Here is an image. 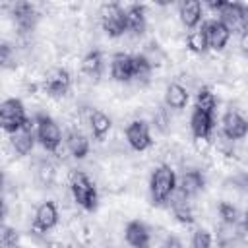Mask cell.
I'll list each match as a JSON object with an SVG mask.
<instances>
[{"mask_svg":"<svg viewBox=\"0 0 248 248\" xmlns=\"http://www.w3.org/2000/svg\"><path fill=\"white\" fill-rule=\"evenodd\" d=\"M70 194H72V200L85 211H93L97 207V202H99L97 186L83 170H74L70 174Z\"/></svg>","mask_w":248,"mask_h":248,"instance_id":"cell-1","label":"cell"},{"mask_svg":"<svg viewBox=\"0 0 248 248\" xmlns=\"http://www.w3.org/2000/svg\"><path fill=\"white\" fill-rule=\"evenodd\" d=\"M176 188V174L172 170L170 165H159L149 178V194L155 205H161L165 202H169V198L172 196Z\"/></svg>","mask_w":248,"mask_h":248,"instance_id":"cell-2","label":"cell"},{"mask_svg":"<svg viewBox=\"0 0 248 248\" xmlns=\"http://www.w3.org/2000/svg\"><path fill=\"white\" fill-rule=\"evenodd\" d=\"M35 124H37V140H39V143L46 151L56 153L60 143H62L60 124L50 114H37L35 116Z\"/></svg>","mask_w":248,"mask_h":248,"instance_id":"cell-3","label":"cell"},{"mask_svg":"<svg viewBox=\"0 0 248 248\" xmlns=\"http://www.w3.org/2000/svg\"><path fill=\"white\" fill-rule=\"evenodd\" d=\"M99 21L101 29L112 39L122 37L126 33V16L120 4H103L99 8Z\"/></svg>","mask_w":248,"mask_h":248,"instance_id":"cell-4","label":"cell"},{"mask_svg":"<svg viewBox=\"0 0 248 248\" xmlns=\"http://www.w3.org/2000/svg\"><path fill=\"white\" fill-rule=\"evenodd\" d=\"M27 112H25V107L19 99L12 97V99H6L0 103V128L8 134L16 132L17 128H21L25 122H27Z\"/></svg>","mask_w":248,"mask_h":248,"instance_id":"cell-5","label":"cell"},{"mask_svg":"<svg viewBox=\"0 0 248 248\" xmlns=\"http://www.w3.org/2000/svg\"><path fill=\"white\" fill-rule=\"evenodd\" d=\"M10 16L14 19L16 29L19 31V35H29L35 31L37 21H39V12L31 2H16L10 4Z\"/></svg>","mask_w":248,"mask_h":248,"instance_id":"cell-6","label":"cell"},{"mask_svg":"<svg viewBox=\"0 0 248 248\" xmlns=\"http://www.w3.org/2000/svg\"><path fill=\"white\" fill-rule=\"evenodd\" d=\"M41 87L50 97H62V95H66L70 91V87H72V76H70L68 68L56 66V68L46 70Z\"/></svg>","mask_w":248,"mask_h":248,"instance_id":"cell-7","label":"cell"},{"mask_svg":"<svg viewBox=\"0 0 248 248\" xmlns=\"http://www.w3.org/2000/svg\"><path fill=\"white\" fill-rule=\"evenodd\" d=\"M126 141L132 149L136 151H143L151 145V132H149V124L141 118H136L132 120L128 126H126Z\"/></svg>","mask_w":248,"mask_h":248,"instance_id":"cell-8","label":"cell"},{"mask_svg":"<svg viewBox=\"0 0 248 248\" xmlns=\"http://www.w3.org/2000/svg\"><path fill=\"white\" fill-rule=\"evenodd\" d=\"M33 124H35V120L27 118V122H25L21 128H17L16 132L10 134V140H8V141H10V147H12L14 153H17V155H27V153L33 151V143H35Z\"/></svg>","mask_w":248,"mask_h":248,"instance_id":"cell-9","label":"cell"},{"mask_svg":"<svg viewBox=\"0 0 248 248\" xmlns=\"http://www.w3.org/2000/svg\"><path fill=\"white\" fill-rule=\"evenodd\" d=\"M223 136L231 141H238V140H244L246 132H248V124H246V118L234 110V108H229L225 114H223Z\"/></svg>","mask_w":248,"mask_h":248,"instance_id":"cell-10","label":"cell"},{"mask_svg":"<svg viewBox=\"0 0 248 248\" xmlns=\"http://www.w3.org/2000/svg\"><path fill=\"white\" fill-rule=\"evenodd\" d=\"M58 217H60V213H58L56 203L50 202V200L43 202V203L37 207V211H35L33 231H37V232H46V231L54 229L56 223H58Z\"/></svg>","mask_w":248,"mask_h":248,"instance_id":"cell-11","label":"cell"},{"mask_svg":"<svg viewBox=\"0 0 248 248\" xmlns=\"http://www.w3.org/2000/svg\"><path fill=\"white\" fill-rule=\"evenodd\" d=\"M205 184V176L202 169H184L182 174L176 178V190L182 192L186 198L196 196Z\"/></svg>","mask_w":248,"mask_h":248,"instance_id":"cell-12","label":"cell"},{"mask_svg":"<svg viewBox=\"0 0 248 248\" xmlns=\"http://www.w3.org/2000/svg\"><path fill=\"white\" fill-rule=\"evenodd\" d=\"M203 33H205V39H207V48L219 52L227 46L229 39H231V31L219 21V19H211L203 25Z\"/></svg>","mask_w":248,"mask_h":248,"instance_id":"cell-13","label":"cell"},{"mask_svg":"<svg viewBox=\"0 0 248 248\" xmlns=\"http://www.w3.org/2000/svg\"><path fill=\"white\" fill-rule=\"evenodd\" d=\"M124 16H126V33H130L132 37H141L145 27H147V10H145V6L132 4V6L124 8Z\"/></svg>","mask_w":248,"mask_h":248,"instance_id":"cell-14","label":"cell"},{"mask_svg":"<svg viewBox=\"0 0 248 248\" xmlns=\"http://www.w3.org/2000/svg\"><path fill=\"white\" fill-rule=\"evenodd\" d=\"M124 238L132 248H149L151 232L141 221H130L124 229Z\"/></svg>","mask_w":248,"mask_h":248,"instance_id":"cell-15","label":"cell"},{"mask_svg":"<svg viewBox=\"0 0 248 248\" xmlns=\"http://www.w3.org/2000/svg\"><path fill=\"white\" fill-rule=\"evenodd\" d=\"M190 130L196 140H209L211 132H213V114L194 108V112L190 116Z\"/></svg>","mask_w":248,"mask_h":248,"instance_id":"cell-16","label":"cell"},{"mask_svg":"<svg viewBox=\"0 0 248 248\" xmlns=\"http://www.w3.org/2000/svg\"><path fill=\"white\" fill-rule=\"evenodd\" d=\"M110 74L120 83L132 81V54L116 52L112 56V60H110Z\"/></svg>","mask_w":248,"mask_h":248,"instance_id":"cell-17","label":"cell"},{"mask_svg":"<svg viewBox=\"0 0 248 248\" xmlns=\"http://www.w3.org/2000/svg\"><path fill=\"white\" fill-rule=\"evenodd\" d=\"M66 147L70 151L72 157L76 159H85L87 153H89V140L87 136L83 134V130H78V128H70L68 136H66Z\"/></svg>","mask_w":248,"mask_h":248,"instance_id":"cell-18","label":"cell"},{"mask_svg":"<svg viewBox=\"0 0 248 248\" xmlns=\"http://www.w3.org/2000/svg\"><path fill=\"white\" fill-rule=\"evenodd\" d=\"M202 14H203V8H202V4L198 0H188V2L180 4V12H178L180 23L184 27H188V29H196L198 27V23L203 17Z\"/></svg>","mask_w":248,"mask_h":248,"instance_id":"cell-19","label":"cell"},{"mask_svg":"<svg viewBox=\"0 0 248 248\" xmlns=\"http://www.w3.org/2000/svg\"><path fill=\"white\" fill-rule=\"evenodd\" d=\"M79 66H81V74L87 79H91V81L99 79L101 74H103V54H101V50H97V48L89 50L81 58V64Z\"/></svg>","mask_w":248,"mask_h":248,"instance_id":"cell-20","label":"cell"},{"mask_svg":"<svg viewBox=\"0 0 248 248\" xmlns=\"http://www.w3.org/2000/svg\"><path fill=\"white\" fill-rule=\"evenodd\" d=\"M165 105L172 110H182L188 105V89L182 83H169L165 89Z\"/></svg>","mask_w":248,"mask_h":248,"instance_id":"cell-21","label":"cell"},{"mask_svg":"<svg viewBox=\"0 0 248 248\" xmlns=\"http://www.w3.org/2000/svg\"><path fill=\"white\" fill-rule=\"evenodd\" d=\"M87 126H89L91 134L95 136V140H99V141H101V140H105V136L110 132L112 122H110V118H108L105 112H101V110H91Z\"/></svg>","mask_w":248,"mask_h":248,"instance_id":"cell-22","label":"cell"},{"mask_svg":"<svg viewBox=\"0 0 248 248\" xmlns=\"http://www.w3.org/2000/svg\"><path fill=\"white\" fill-rule=\"evenodd\" d=\"M153 74V66L147 62V58L143 54H132V79L147 83L149 78Z\"/></svg>","mask_w":248,"mask_h":248,"instance_id":"cell-23","label":"cell"},{"mask_svg":"<svg viewBox=\"0 0 248 248\" xmlns=\"http://www.w3.org/2000/svg\"><path fill=\"white\" fill-rule=\"evenodd\" d=\"M186 46L194 54H205L207 52V39H205L203 27H196L186 35Z\"/></svg>","mask_w":248,"mask_h":248,"instance_id":"cell-24","label":"cell"},{"mask_svg":"<svg viewBox=\"0 0 248 248\" xmlns=\"http://www.w3.org/2000/svg\"><path fill=\"white\" fill-rule=\"evenodd\" d=\"M56 178H58V169L54 163L50 161H39V167H37V180L41 186H54L56 184Z\"/></svg>","mask_w":248,"mask_h":248,"instance_id":"cell-25","label":"cell"},{"mask_svg":"<svg viewBox=\"0 0 248 248\" xmlns=\"http://www.w3.org/2000/svg\"><path fill=\"white\" fill-rule=\"evenodd\" d=\"M215 107H217V97L211 89L207 87H202L198 89V95H196V108L202 110V112H207V114H213L215 112Z\"/></svg>","mask_w":248,"mask_h":248,"instance_id":"cell-26","label":"cell"},{"mask_svg":"<svg viewBox=\"0 0 248 248\" xmlns=\"http://www.w3.org/2000/svg\"><path fill=\"white\" fill-rule=\"evenodd\" d=\"M217 211H219V217H221V223H231V225H238L244 217H242V213L238 211V207L234 205V203H231V202H223V203H219V207H217Z\"/></svg>","mask_w":248,"mask_h":248,"instance_id":"cell-27","label":"cell"},{"mask_svg":"<svg viewBox=\"0 0 248 248\" xmlns=\"http://www.w3.org/2000/svg\"><path fill=\"white\" fill-rule=\"evenodd\" d=\"M16 50L12 45L0 41V68H16Z\"/></svg>","mask_w":248,"mask_h":248,"instance_id":"cell-28","label":"cell"},{"mask_svg":"<svg viewBox=\"0 0 248 248\" xmlns=\"http://www.w3.org/2000/svg\"><path fill=\"white\" fill-rule=\"evenodd\" d=\"M211 232L205 229H198L192 236V248H211Z\"/></svg>","mask_w":248,"mask_h":248,"instance_id":"cell-29","label":"cell"},{"mask_svg":"<svg viewBox=\"0 0 248 248\" xmlns=\"http://www.w3.org/2000/svg\"><path fill=\"white\" fill-rule=\"evenodd\" d=\"M161 248H182V242H180L176 236L169 234V236H165V238H163V244H161Z\"/></svg>","mask_w":248,"mask_h":248,"instance_id":"cell-30","label":"cell"},{"mask_svg":"<svg viewBox=\"0 0 248 248\" xmlns=\"http://www.w3.org/2000/svg\"><path fill=\"white\" fill-rule=\"evenodd\" d=\"M8 215V205H6V202H4V198L0 196V221L4 219Z\"/></svg>","mask_w":248,"mask_h":248,"instance_id":"cell-31","label":"cell"},{"mask_svg":"<svg viewBox=\"0 0 248 248\" xmlns=\"http://www.w3.org/2000/svg\"><path fill=\"white\" fill-rule=\"evenodd\" d=\"M4 188H6V174H4V170L0 169V192H4Z\"/></svg>","mask_w":248,"mask_h":248,"instance_id":"cell-32","label":"cell"}]
</instances>
